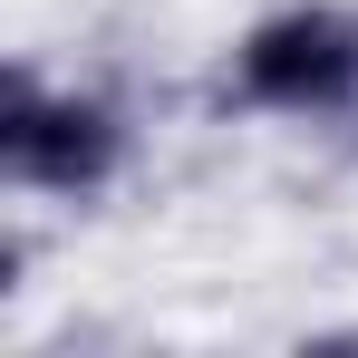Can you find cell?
<instances>
[{"label": "cell", "instance_id": "obj_2", "mask_svg": "<svg viewBox=\"0 0 358 358\" xmlns=\"http://www.w3.org/2000/svg\"><path fill=\"white\" fill-rule=\"evenodd\" d=\"M126 155V126L97 97H49L39 78H10V107H0V165L39 194H87L107 184Z\"/></svg>", "mask_w": 358, "mask_h": 358}, {"label": "cell", "instance_id": "obj_1", "mask_svg": "<svg viewBox=\"0 0 358 358\" xmlns=\"http://www.w3.org/2000/svg\"><path fill=\"white\" fill-rule=\"evenodd\" d=\"M233 87L252 107H291V117H320V107H349L358 97V20L329 10V0H300V10H271L233 59Z\"/></svg>", "mask_w": 358, "mask_h": 358}, {"label": "cell", "instance_id": "obj_3", "mask_svg": "<svg viewBox=\"0 0 358 358\" xmlns=\"http://www.w3.org/2000/svg\"><path fill=\"white\" fill-rule=\"evenodd\" d=\"M349 339H358V329H349Z\"/></svg>", "mask_w": 358, "mask_h": 358}]
</instances>
